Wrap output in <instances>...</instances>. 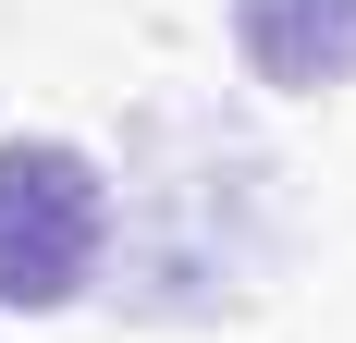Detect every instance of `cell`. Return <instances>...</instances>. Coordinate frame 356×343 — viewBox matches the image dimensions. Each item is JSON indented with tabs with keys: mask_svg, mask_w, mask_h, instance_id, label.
<instances>
[{
	"mask_svg": "<svg viewBox=\"0 0 356 343\" xmlns=\"http://www.w3.org/2000/svg\"><path fill=\"white\" fill-rule=\"evenodd\" d=\"M111 258V172L62 135H0V307H74Z\"/></svg>",
	"mask_w": 356,
	"mask_h": 343,
	"instance_id": "6da1fadb",
	"label": "cell"
},
{
	"mask_svg": "<svg viewBox=\"0 0 356 343\" xmlns=\"http://www.w3.org/2000/svg\"><path fill=\"white\" fill-rule=\"evenodd\" d=\"M234 49L258 86H344L356 74V0H234Z\"/></svg>",
	"mask_w": 356,
	"mask_h": 343,
	"instance_id": "7a4b0ae2",
	"label": "cell"
}]
</instances>
